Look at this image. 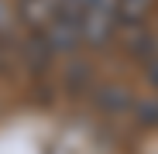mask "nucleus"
<instances>
[{"label": "nucleus", "mask_w": 158, "mask_h": 154, "mask_svg": "<svg viewBox=\"0 0 158 154\" xmlns=\"http://www.w3.org/2000/svg\"><path fill=\"white\" fill-rule=\"evenodd\" d=\"M89 4H100V7H114V10H117V4H120V0H89Z\"/></svg>", "instance_id": "1a4fd4ad"}, {"label": "nucleus", "mask_w": 158, "mask_h": 154, "mask_svg": "<svg viewBox=\"0 0 158 154\" xmlns=\"http://www.w3.org/2000/svg\"><path fill=\"white\" fill-rule=\"evenodd\" d=\"M138 116H141V123H158V99L141 103V106H138Z\"/></svg>", "instance_id": "0eeeda50"}, {"label": "nucleus", "mask_w": 158, "mask_h": 154, "mask_svg": "<svg viewBox=\"0 0 158 154\" xmlns=\"http://www.w3.org/2000/svg\"><path fill=\"white\" fill-rule=\"evenodd\" d=\"M59 10H62V0H21V21L35 31L48 28Z\"/></svg>", "instance_id": "7ed1b4c3"}, {"label": "nucleus", "mask_w": 158, "mask_h": 154, "mask_svg": "<svg viewBox=\"0 0 158 154\" xmlns=\"http://www.w3.org/2000/svg\"><path fill=\"white\" fill-rule=\"evenodd\" d=\"M41 41L48 45L52 55H69V51H76L79 45H83V31H79V17L59 10L55 21L48 24V28H41Z\"/></svg>", "instance_id": "f257e3e1"}, {"label": "nucleus", "mask_w": 158, "mask_h": 154, "mask_svg": "<svg viewBox=\"0 0 158 154\" xmlns=\"http://www.w3.org/2000/svg\"><path fill=\"white\" fill-rule=\"evenodd\" d=\"M155 0H120L117 4V24L124 28H141Z\"/></svg>", "instance_id": "39448f33"}, {"label": "nucleus", "mask_w": 158, "mask_h": 154, "mask_svg": "<svg viewBox=\"0 0 158 154\" xmlns=\"http://www.w3.org/2000/svg\"><path fill=\"white\" fill-rule=\"evenodd\" d=\"M144 75H148V82L158 89V51H155V55L148 58V69H144Z\"/></svg>", "instance_id": "6e6552de"}, {"label": "nucleus", "mask_w": 158, "mask_h": 154, "mask_svg": "<svg viewBox=\"0 0 158 154\" xmlns=\"http://www.w3.org/2000/svg\"><path fill=\"white\" fill-rule=\"evenodd\" d=\"M131 103H134L131 99V89H124V86H103V89H96V106L107 110V113H124Z\"/></svg>", "instance_id": "20e7f679"}, {"label": "nucleus", "mask_w": 158, "mask_h": 154, "mask_svg": "<svg viewBox=\"0 0 158 154\" xmlns=\"http://www.w3.org/2000/svg\"><path fill=\"white\" fill-rule=\"evenodd\" d=\"M79 31H83V45H107L117 31V10L114 7H100V4H89L83 14H79Z\"/></svg>", "instance_id": "f03ea898"}, {"label": "nucleus", "mask_w": 158, "mask_h": 154, "mask_svg": "<svg viewBox=\"0 0 158 154\" xmlns=\"http://www.w3.org/2000/svg\"><path fill=\"white\" fill-rule=\"evenodd\" d=\"M10 34H14V14L7 4H0V41H7Z\"/></svg>", "instance_id": "423d86ee"}]
</instances>
